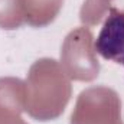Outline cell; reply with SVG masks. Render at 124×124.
<instances>
[{"instance_id":"obj_1","label":"cell","mask_w":124,"mask_h":124,"mask_svg":"<svg viewBox=\"0 0 124 124\" xmlns=\"http://www.w3.org/2000/svg\"><path fill=\"white\" fill-rule=\"evenodd\" d=\"M95 51L104 59L124 65V12L110 9L95 39Z\"/></svg>"}]
</instances>
